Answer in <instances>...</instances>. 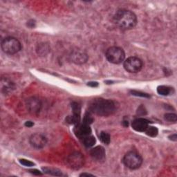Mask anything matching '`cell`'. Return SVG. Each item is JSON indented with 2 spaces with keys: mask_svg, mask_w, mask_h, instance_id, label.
Masks as SVG:
<instances>
[{
  "mask_svg": "<svg viewBox=\"0 0 177 177\" xmlns=\"http://www.w3.org/2000/svg\"><path fill=\"white\" fill-rule=\"evenodd\" d=\"M114 24L124 31L134 29L137 24V17L134 13L129 10L121 9L114 17Z\"/></svg>",
  "mask_w": 177,
  "mask_h": 177,
  "instance_id": "cell-2",
  "label": "cell"
},
{
  "mask_svg": "<svg viewBox=\"0 0 177 177\" xmlns=\"http://www.w3.org/2000/svg\"><path fill=\"white\" fill-rule=\"evenodd\" d=\"M130 93L132 94V95H134V96H140V97H143V98H149V95L148 94L143 93V92L141 91H135V90H132L130 91Z\"/></svg>",
  "mask_w": 177,
  "mask_h": 177,
  "instance_id": "cell-22",
  "label": "cell"
},
{
  "mask_svg": "<svg viewBox=\"0 0 177 177\" xmlns=\"http://www.w3.org/2000/svg\"><path fill=\"white\" fill-rule=\"evenodd\" d=\"M164 118L169 122H175L177 121V116L176 114H173V113H167L165 114Z\"/></svg>",
  "mask_w": 177,
  "mask_h": 177,
  "instance_id": "cell-20",
  "label": "cell"
},
{
  "mask_svg": "<svg viewBox=\"0 0 177 177\" xmlns=\"http://www.w3.org/2000/svg\"><path fill=\"white\" fill-rule=\"evenodd\" d=\"M122 163L130 170H137L143 163V158L137 152L131 151L125 155Z\"/></svg>",
  "mask_w": 177,
  "mask_h": 177,
  "instance_id": "cell-4",
  "label": "cell"
},
{
  "mask_svg": "<svg viewBox=\"0 0 177 177\" xmlns=\"http://www.w3.org/2000/svg\"><path fill=\"white\" fill-rule=\"evenodd\" d=\"M87 85L91 87H97L98 86V83L97 82H89V83L87 84Z\"/></svg>",
  "mask_w": 177,
  "mask_h": 177,
  "instance_id": "cell-27",
  "label": "cell"
},
{
  "mask_svg": "<svg viewBox=\"0 0 177 177\" xmlns=\"http://www.w3.org/2000/svg\"><path fill=\"white\" fill-rule=\"evenodd\" d=\"M137 114H139V115H145V114H146V110L143 106H140V107L138 109Z\"/></svg>",
  "mask_w": 177,
  "mask_h": 177,
  "instance_id": "cell-25",
  "label": "cell"
},
{
  "mask_svg": "<svg viewBox=\"0 0 177 177\" xmlns=\"http://www.w3.org/2000/svg\"><path fill=\"white\" fill-rule=\"evenodd\" d=\"M71 56V60L73 62L77 64H83L87 61L88 56L87 54L81 50H75L73 51Z\"/></svg>",
  "mask_w": 177,
  "mask_h": 177,
  "instance_id": "cell-11",
  "label": "cell"
},
{
  "mask_svg": "<svg viewBox=\"0 0 177 177\" xmlns=\"http://www.w3.org/2000/svg\"><path fill=\"white\" fill-rule=\"evenodd\" d=\"M68 164L71 168L74 170H79L83 167L84 164V156L80 152H73L71 154L67 159Z\"/></svg>",
  "mask_w": 177,
  "mask_h": 177,
  "instance_id": "cell-7",
  "label": "cell"
},
{
  "mask_svg": "<svg viewBox=\"0 0 177 177\" xmlns=\"http://www.w3.org/2000/svg\"><path fill=\"white\" fill-rule=\"evenodd\" d=\"M123 67L125 71L131 73H137L142 69L143 67V61L137 57L132 56L125 60Z\"/></svg>",
  "mask_w": 177,
  "mask_h": 177,
  "instance_id": "cell-6",
  "label": "cell"
},
{
  "mask_svg": "<svg viewBox=\"0 0 177 177\" xmlns=\"http://www.w3.org/2000/svg\"><path fill=\"white\" fill-rule=\"evenodd\" d=\"M100 140L102 141L103 143L106 144V145H108L110 143V136L109 134H107V132H102L100 134Z\"/></svg>",
  "mask_w": 177,
  "mask_h": 177,
  "instance_id": "cell-19",
  "label": "cell"
},
{
  "mask_svg": "<svg viewBox=\"0 0 177 177\" xmlns=\"http://www.w3.org/2000/svg\"><path fill=\"white\" fill-rule=\"evenodd\" d=\"M93 121H94V118H93V117L91 116V114H87L84 118L83 122H84V123L90 125L91 123L93 122Z\"/></svg>",
  "mask_w": 177,
  "mask_h": 177,
  "instance_id": "cell-23",
  "label": "cell"
},
{
  "mask_svg": "<svg viewBox=\"0 0 177 177\" xmlns=\"http://www.w3.org/2000/svg\"><path fill=\"white\" fill-rule=\"evenodd\" d=\"M96 143V140L94 137L89 135L88 137L83 138V144L86 148H91Z\"/></svg>",
  "mask_w": 177,
  "mask_h": 177,
  "instance_id": "cell-15",
  "label": "cell"
},
{
  "mask_svg": "<svg viewBox=\"0 0 177 177\" xmlns=\"http://www.w3.org/2000/svg\"><path fill=\"white\" fill-rule=\"evenodd\" d=\"M26 107L30 113L37 114L42 108V102L37 98L32 97L26 101Z\"/></svg>",
  "mask_w": 177,
  "mask_h": 177,
  "instance_id": "cell-10",
  "label": "cell"
},
{
  "mask_svg": "<svg viewBox=\"0 0 177 177\" xmlns=\"http://www.w3.org/2000/svg\"><path fill=\"white\" fill-rule=\"evenodd\" d=\"M74 132L78 137L83 139L84 138L91 135V129L89 124L84 123V122L78 123L74 129Z\"/></svg>",
  "mask_w": 177,
  "mask_h": 177,
  "instance_id": "cell-9",
  "label": "cell"
},
{
  "mask_svg": "<svg viewBox=\"0 0 177 177\" xmlns=\"http://www.w3.org/2000/svg\"><path fill=\"white\" fill-rule=\"evenodd\" d=\"M157 92L158 94L161 95V96H168L171 92V89L167 86L161 85L158 87Z\"/></svg>",
  "mask_w": 177,
  "mask_h": 177,
  "instance_id": "cell-17",
  "label": "cell"
},
{
  "mask_svg": "<svg viewBox=\"0 0 177 177\" xmlns=\"http://www.w3.org/2000/svg\"><path fill=\"white\" fill-rule=\"evenodd\" d=\"M94 176L93 174H88V173H83V174H81L80 176Z\"/></svg>",
  "mask_w": 177,
  "mask_h": 177,
  "instance_id": "cell-30",
  "label": "cell"
},
{
  "mask_svg": "<svg viewBox=\"0 0 177 177\" xmlns=\"http://www.w3.org/2000/svg\"><path fill=\"white\" fill-rule=\"evenodd\" d=\"M30 172L33 174H35V175H42V173L39 170H36V169H33V170H30Z\"/></svg>",
  "mask_w": 177,
  "mask_h": 177,
  "instance_id": "cell-26",
  "label": "cell"
},
{
  "mask_svg": "<svg viewBox=\"0 0 177 177\" xmlns=\"http://www.w3.org/2000/svg\"><path fill=\"white\" fill-rule=\"evenodd\" d=\"M146 134L150 137H156L159 134V130L156 127L153 126H148L145 132Z\"/></svg>",
  "mask_w": 177,
  "mask_h": 177,
  "instance_id": "cell-18",
  "label": "cell"
},
{
  "mask_svg": "<svg viewBox=\"0 0 177 177\" xmlns=\"http://www.w3.org/2000/svg\"><path fill=\"white\" fill-rule=\"evenodd\" d=\"M149 126V121L143 118H138L133 121L132 127L137 132H144Z\"/></svg>",
  "mask_w": 177,
  "mask_h": 177,
  "instance_id": "cell-12",
  "label": "cell"
},
{
  "mask_svg": "<svg viewBox=\"0 0 177 177\" xmlns=\"http://www.w3.org/2000/svg\"><path fill=\"white\" fill-rule=\"evenodd\" d=\"M123 125L125 127H128V125H129V122H128V121H123Z\"/></svg>",
  "mask_w": 177,
  "mask_h": 177,
  "instance_id": "cell-31",
  "label": "cell"
},
{
  "mask_svg": "<svg viewBox=\"0 0 177 177\" xmlns=\"http://www.w3.org/2000/svg\"><path fill=\"white\" fill-rule=\"evenodd\" d=\"M90 154L93 159L98 162L104 161L106 157L105 150L102 146H97L96 148L91 149Z\"/></svg>",
  "mask_w": 177,
  "mask_h": 177,
  "instance_id": "cell-13",
  "label": "cell"
},
{
  "mask_svg": "<svg viewBox=\"0 0 177 177\" xmlns=\"http://www.w3.org/2000/svg\"><path fill=\"white\" fill-rule=\"evenodd\" d=\"M20 163H21V165H23L24 166H26V167H32V166L34 165V163L30 161L29 160H26V159H20Z\"/></svg>",
  "mask_w": 177,
  "mask_h": 177,
  "instance_id": "cell-24",
  "label": "cell"
},
{
  "mask_svg": "<svg viewBox=\"0 0 177 177\" xmlns=\"http://www.w3.org/2000/svg\"><path fill=\"white\" fill-rule=\"evenodd\" d=\"M34 125V123L31 121H27L25 122V126L27 127H31Z\"/></svg>",
  "mask_w": 177,
  "mask_h": 177,
  "instance_id": "cell-28",
  "label": "cell"
},
{
  "mask_svg": "<svg viewBox=\"0 0 177 177\" xmlns=\"http://www.w3.org/2000/svg\"><path fill=\"white\" fill-rule=\"evenodd\" d=\"M14 88V84L10 80H8V79L2 80V91L3 93L6 94H9L10 92H12Z\"/></svg>",
  "mask_w": 177,
  "mask_h": 177,
  "instance_id": "cell-14",
  "label": "cell"
},
{
  "mask_svg": "<svg viewBox=\"0 0 177 177\" xmlns=\"http://www.w3.org/2000/svg\"><path fill=\"white\" fill-rule=\"evenodd\" d=\"M29 143L33 148L40 149L44 148L47 145V140L44 136L37 133L31 136L29 138Z\"/></svg>",
  "mask_w": 177,
  "mask_h": 177,
  "instance_id": "cell-8",
  "label": "cell"
},
{
  "mask_svg": "<svg viewBox=\"0 0 177 177\" xmlns=\"http://www.w3.org/2000/svg\"><path fill=\"white\" fill-rule=\"evenodd\" d=\"M72 110L73 114H75L76 116H80V106L78 104V102H73L71 105Z\"/></svg>",
  "mask_w": 177,
  "mask_h": 177,
  "instance_id": "cell-21",
  "label": "cell"
},
{
  "mask_svg": "<svg viewBox=\"0 0 177 177\" xmlns=\"http://www.w3.org/2000/svg\"><path fill=\"white\" fill-rule=\"evenodd\" d=\"M105 56L107 60L114 64H119L125 61V53L122 48L111 47L106 51Z\"/></svg>",
  "mask_w": 177,
  "mask_h": 177,
  "instance_id": "cell-5",
  "label": "cell"
},
{
  "mask_svg": "<svg viewBox=\"0 0 177 177\" xmlns=\"http://www.w3.org/2000/svg\"><path fill=\"white\" fill-rule=\"evenodd\" d=\"M118 105L111 100L95 99L90 105L91 112L100 116H109L116 112Z\"/></svg>",
  "mask_w": 177,
  "mask_h": 177,
  "instance_id": "cell-1",
  "label": "cell"
},
{
  "mask_svg": "<svg viewBox=\"0 0 177 177\" xmlns=\"http://www.w3.org/2000/svg\"><path fill=\"white\" fill-rule=\"evenodd\" d=\"M42 170L44 171V173L50 174V175L57 176H60L62 175V174L60 171L57 170V169H55V168L43 167Z\"/></svg>",
  "mask_w": 177,
  "mask_h": 177,
  "instance_id": "cell-16",
  "label": "cell"
},
{
  "mask_svg": "<svg viewBox=\"0 0 177 177\" xmlns=\"http://www.w3.org/2000/svg\"><path fill=\"white\" fill-rule=\"evenodd\" d=\"M169 138H170V140H174V141H176V140H177V136H176V134L170 136V137H169Z\"/></svg>",
  "mask_w": 177,
  "mask_h": 177,
  "instance_id": "cell-29",
  "label": "cell"
},
{
  "mask_svg": "<svg viewBox=\"0 0 177 177\" xmlns=\"http://www.w3.org/2000/svg\"><path fill=\"white\" fill-rule=\"evenodd\" d=\"M1 47L4 53L8 55H14L21 51V44L17 38L7 37L2 40Z\"/></svg>",
  "mask_w": 177,
  "mask_h": 177,
  "instance_id": "cell-3",
  "label": "cell"
}]
</instances>
